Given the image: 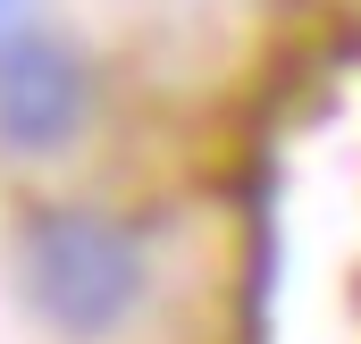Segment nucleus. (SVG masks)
<instances>
[{
  "label": "nucleus",
  "instance_id": "f257e3e1",
  "mask_svg": "<svg viewBox=\"0 0 361 344\" xmlns=\"http://www.w3.org/2000/svg\"><path fill=\"white\" fill-rule=\"evenodd\" d=\"M17 294L34 302L42 328H59L76 344L118 336L152 294L143 235L126 219H109V210H85V202L25 210V227H17Z\"/></svg>",
  "mask_w": 361,
  "mask_h": 344
},
{
  "label": "nucleus",
  "instance_id": "f03ea898",
  "mask_svg": "<svg viewBox=\"0 0 361 344\" xmlns=\"http://www.w3.org/2000/svg\"><path fill=\"white\" fill-rule=\"evenodd\" d=\"M92 118V68L76 42L25 25L8 51H0V152L17 160H51L85 135Z\"/></svg>",
  "mask_w": 361,
  "mask_h": 344
},
{
  "label": "nucleus",
  "instance_id": "7ed1b4c3",
  "mask_svg": "<svg viewBox=\"0 0 361 344\" xmlns=\"http://www.w3.org/2000/svg\"><path fill=\"white\" fill-rule=\"evenodd\" d=\"M25 25H34V0H0V51H8Z\"/></svg>",
  "mask_w": 361,
  "mask_h": 344
}]
</instances>
